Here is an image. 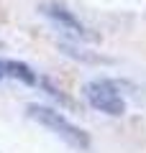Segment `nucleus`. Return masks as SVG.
Here are the masks:
<instances>
[{"instance_id":"obj_1","label":"nucleus","mask_w":146,"mask_h":153,"mask_svg":"<svg viewBox=\"0 0 146 153\" xmlns=\"http://www.w3.org/2000/svg\"><path fill=\"white\" fill-rule=\"evenodd\" d=\"M26 115L31 120H36L38 125H44L46 130H51L56 138H62L67 146L77 148V151H90V135H87V130H82L80 125H75V123H72L69 117H64L59 110L38 105V102H31L26 107Z\"/></svg>"},{"instance_id":"obj_2","label":"nucleus","mask_w":146,"mask_h":153,"mask_svg":"<svg viewBox=\"0 0 146 153\" xmlns=\"http://www.w3.org/2000/svg\"><path fill=\"white\" fill-rule=\"evenodd\" d=\"M82 94H85L87 105L97 112H105L110 117H120L126 115V97L123 89H120L118 82L113 79H90V82L82 87Z\"/></svg>"},{"instance_id":"obj_3","label":"nucleus","mask_w":146,"mask_h":153,"mask_svg":"<svg viewBox=\"0 0 146 153\" xmlns=\"http://www.w3.org/2000/svg\"><path fill=\"white\" fill-rule=\"evenodd\" d=\"M38 10H41L44 18H49V21L54 23L59 31L69 33L72 38H77V41H92V38H95V33H92L67 5H62L59 0H46V3L38 5Z\"/></svg>"},{"instance_id":"obj_5","label":"nucleus","mask_w":146,"mask_h":153,"mask_svg":"<svg viewBox=\"0 0 146 153\" xmlns=\"http://www.w3.org/2000/svg\"><path fill=\"white\" fill-rule=\"evenodd\" d=\"M0 79H3V74H0Z\"/></svg>"},{"instance_id":"obj_4","label":"nucleus","mask_w":146,"mask_h":153,"mask_svg":"<svg viewBox=\"0 0 146 153\" xmlns=\"http://www.w3.org/2000/svg\"><path fill=\"white\" fill-rule=\"evenodd\" d=\"M0 74H3V76H13V79H21V82L28 84V87L41 84V79H38L36 71H33L28 64L16 61V59H0Z\"/></svg>"}]
</instances>
